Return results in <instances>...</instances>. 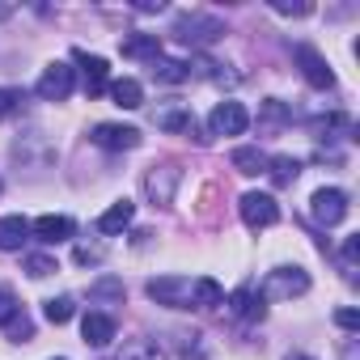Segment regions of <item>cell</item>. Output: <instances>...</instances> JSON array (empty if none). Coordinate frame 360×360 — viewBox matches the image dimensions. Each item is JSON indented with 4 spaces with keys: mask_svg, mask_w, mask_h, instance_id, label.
Returning <instances> with one entry per match:
<instances>
[{
    "mask_svg": "<svg viewBox=\"0 0 360 360\" xmlns=\"http://www.w3.org/2000/svg\"><path fill=\"white\" fill-rule=\"evenodd\" d=\"M119 360H165V352H161L157 343H148V339H131V343L119 352Z\"/></svg>",
    "mask_w": 360,
    "mask_h": 360,
    "instance_id": "d4e9b609",
    "label": "cell"
},
{
    "mask_svg": "<svg viewBox=\"0 0 360 360\" xmlns=\"http://www.w3.org/2000/svg\"><path fill=\"white\" fill-rule=\"evenodd\" d=\"M89 292H94V297H123V284H119V280H98Z\"/></svg>",
    "mask_w": 360,
    "mask_h": 360,
    "instance_id": "4dcf8cb0",
    "label": "cell"
},
{
    "mask_svg": "<svg viewBox=\"0 0 360 360\" xmlns=\"http://www.w3.org/2000/svg\"><path fill=\"white\" fill-rule=\"evenodd\" d=\"M238 208H242V221H246L250 229H271V225L280 221V204H276V195H267V191H246V195L238 200Z\"/></svg>",
    "mask_w": 360,
    "mask_h": 360,
    "instance_id": "277c9868",
    "label": "cell"
},
{
    "mask_svg": "<svg viewBox=\"0 0 360 360\" xmlns=\"http://www.w3.org/2000/svg\"><path fill=\"white\" fill-rule=\"evenodd\" d=\"M267 174H271L276 187H292L297 174H301V161H297V157H271V161H267Z\"/></svg>",
    "mask_w": 360,
    "mask_h": 360,
    "instance_id": "44dd1931",
    "label": "cell"
},
{
    "mask_svg": "<svg viewBox=\"0 0 360 360\" xmlns=\"http://www.w3.org/2000/svg\"><path fill=\"white\" fill-rule=\"evenodd\" d=\"M72 94V68L68 64H47L39 77V98L43 102H64Z\"/></svg>",
    "mask_w": 360,
    "mask_h": 360,
    "instance_id": "52a82bcc",
    "label": "cell"
},
{
    "mask_svg": "<svg viewBox=\"0 0 360 360\" xmlns=\"http://www.w3.org/2000/svg\"><path fill=\"white\" fill-rule=\"evenodd\" d=\"M309 217L322 225V229H335L343 217H347V195L339 187H322L309 195Z\"/></svg>",
    "mask_w": 360,
    "mask_h": 360,
    "instance_id": "3957f363",
    "label": "cell"
},
{
    "mask_svg": "<svg viewBox=\"0 0 360 360\" xmlns=\"http://www.w3.org/2000/svg\"><path fill=\"white\" fill-rule=\"evenodd\" d=\"M191 284L195 280H187V276H157V280H148V297L165 309H191Z\"/></svg>",
    "mask_w": 360,
    "mask_h": 360,
    "instance_id": "7a4b0ae2",
    "label": "cell"
},
{
    "mask_svg": "<svg viewBox=\"0 0 360 360\" xmlns=\"http://www.w3.org/2000/svg\"><path fill=\"white\" fill-rule=\"evenodd\" d=\"M191 305H200V309H217V305H225V288H221L212 276H200V280L191 284Z\"/></svg>",
    "mask_w": 360,
    "mask_h": 360,
    "instance_id": "e0dca14e",
    "label": "cell"
},
{
    "mask_svg": "<svg viewBox=\"0 0 360 360\" xmlns=\"http://www.w3.org/2000/svg\"><path fill=\"white\" fill-rule=\"evenodd\" d=\"M356 259H360V238H347V242H343V263L356 267Z\"/></svg>",
    "mask_w": 360,
    "mask_h": 360,
    "instance_id": "e575fe53",
    "label": "cell"
},
{
    "mask_svg": "<svg viewBox=\"0 0 360 360\" xmlns=\"http://www.w3.org/2000/svg\"><path fill=\"white\" fill-rule=\"evenodd\" d=\"M292 56H297V64H301V77H305L314 89H330V85H335V72H330V64H326V60H322L314 47H305V43H301Z\"/></svg>",
    "mask_w": 360,
    "mask_h": 360,
    "instance_id": "8992f818",
    "label": "cell"
},
{
    "mask_svg": "<svg viewBox=\"0 0 360 360\" xmlns=\"http://www.w3.org/2000/svg\"><path fill=\"white\" fill-rule=\"evenodd\" d=\"M259 119H263V127H271V131H276V127L292 123V110H288V106H284L280 98H267V102L259 106Z\"/></svg>",
    "mask_w": 360,
    "mask_h": 360,
    "instance_id": "603a6c76",
    "label": "cell"
},
{
    "mask_svg": "<svg viewBox=\"0 0 360 360\" xmlns=\"http://www.w3.org/2000/svg\"><path fill=\"white\" fill-rule=\"evenodd\" d=\"M26 271H30L34 280H43V276H51V271H60V267H56L51 255H30V259H26Z\"/></svg>",
    "mask_w": 360,
    "mask_h": 360,
    "instance_id": "83f0119b",
    "label": "cell"
},
{
    "mask_svg": "<svg viewBox=\"0 0 360 360\" xmlns=\"http://www.w3.org/2000/svg\"><path fill=\"white\" fill-rule=\"evenodd\" d=\"M30 233H34L39 242H47V246H60V242H68V238L77 233V225H72L68 217H39V221L30 225Z\"/></svg>",
    "mask_w": 360,
    "mask_h": 360,
    "instance_id": "8fae6325",
    "label": "cell"
},
{
    "mask_svg": "<svg viewBox=\"0 0 360 360\" xmlns=\"http://www.w3.org/2000/svg\"><path fill=\"white\" fill-rule=\"evenodd\" d=\"M284 360H314V356H305V352H288Z\"/></svg>",
    "mask_w": 360,
    "mask_h": 360,
    "instance_id": "8d00e7d4",
    "label": "cell"
},
{
    "mask_svg": "<svg viewBox=\"0 0 360 360\" xmlns=\"http://www.w3.org/2000/svg\"><path fill=\"white\" fill-rule=\"evenodd\" d=\"M174 187H178V169H153L148 178H144V191H148V200H157V204H169L174 200Z\"/></svg>",
    "mask_w": 360,
    "mask_h": 360,
    "instance_id": "5bb4252c",
    "label": "cell"
},
{
    "mask_svg": "<svg viewBox=\"0 0 360 360\" xmlns=\"http://www.w3.org/2000/svg\"><path fill=\"white\" fill-rule=\"evenodd\" d=\"M136 9H140V13H161V0H140Z\"/></svg>",
    "mask_w": 360,
    "mask_h": 360,
    "instance_id": "d590c367",
    "label": "cell"
},
{
    "mask_svg": "<svg viewBox=\"0 0 360 360\" xmlns=\"http://www.w3.org/2000/svg\"><path fill=\"white\" fill-rule=\"evenodd\" d=\"M22 314V305H18V297L5 288V284H0V326H5V322H13Z\"/></svg>",
    "mask_w": 360,
    "mask_h": 360,
    "instance_id": "f1b7e54d",
    "label": "cell"
},
{
    "mask_svg": "<svg viewBox=\"0 0 360 360\" xmlns=\"http://www.w3.org/2000/svg\"><path fill=\"white\" fill-rule=\"evenodd\" d=\"M335 322H339L343 330H360V314H356V309H339V314H335Z\"/></svg>",
    "mask_w": 360,
    "mask_h": 360,
    "instance_id": "1f68e13d",
    "label": "cell"
},
{
    "mask_svg": "<svg viewBox=\"0 0 360 360\" xmlns=\"http://www.w3.org/2000/svg\"><path fill=\"white\" fill-rule=\"evenodd\" d=\"M5 335H9V339H13V343H26V339H30V335H34V322H30V318H26V309H22V314H18V318H13V322H5Z\"/></svg>",
    "mask_w": 360,
    "mask_h": 360,
    "instance_id": "4316f807",
    "label": "cell"
},
{
    "mask_svg": "<svg viewBox=\"0 0 360 360\" xmlns=\"http://www.w3.org/2000/svg\"><path fill=\"white\" fill-rule=\"evenodd\" d=\"M178 34H183V43H217L225 34V26L217 18H204V13H191L178 22Z\"/></svg>",
    "mask_w": 360,
    "mask_h": 360,
    "instance_id": "9c48e42d",
    "label": "cell"
},
{
    "mask_svg": "<svg viewBox=\"0 0 360 360\" xmlns=\"http://www.w3.org/2000/svg\"><path fill=\"white\" fill-rule=\"evenodd\" d=\"M153 77L157 81H165V85H183L187 77H191V64H183V60H153Z\"/></svg>",
    "mask_w": 360,
    "mask_h": 360,
    "instance_id": "ffe728a7",
    "label": "cell"
},
{
    "mask_svg": "<svg viewBox=\"0 0 360 360\" xmlns=\"http://www.w3.org/2000/svg\"><path fill=\"white\" fill-rule=\"evenodd\" d=\"M330 127H347L343 115H326V119H314V131H330Z\"/></svg>",
    "mask_w": 360,
    "mask_h": 360,
    "instance_id": "836d02e7",
    "label": "cell"
},
{
    "mask_svg": "<svg viewBox=\"0 0 360 360\" xmlns=\"http://www.w3.org/2000/svg\"><path fill=\"white\" fill-rule=\"evenodd\" d=\"M131 217H136V204L119 200V204H110V208L98 217V229H102V233H123V229L131 225Z\"/></svg>",
    "mask_w": 360,
    "mask_h": 360,
    "instance_id": "2e32d148",
    "label": "cell"
},
{
    "mask_svg": "<svg viewBox=\"0 0 360 360\" xmlns=\"http://www.w3.org/2000/svg\"><path fill=\"white\" fill-rule=\"evenodd\" d=\"M110 98H115V106H123V110L144 106V89H140V81H131V77L115 81V85H110Z\"/></svg>",
    "mask_w": 360,
    "mask_h": 360,
    "instance_id": "d6986e66",
    "label": "cell"
},
{
    "mask_svg": "<svg viewBox=\"0 0 360 360\" xmlns=\"http://www.w3.org/2000/svg\"><path fill=\"white\" fill-rule=\"evenodd\" d=\"M305 292H309V276L301 267H276V271H267V280L259 288L263 301H292V297H305Z\"/></svg>",
    "mask_w": 360,
    "mask_h": 360,
    "instance_id": "6da1fadb",
    "label": "cell"
},
{
    "mask_svg": "<svg viewBox=\"0 0 360 360\" xmlns=\"http://www.w3.org/2000/svg\"><path fill=\"white\" fill-rule=\"evenodd\" d=\"M43 314H47V322H56V326H64V322H68V318L77 314V301H72L68 292H64V297H51Z\"/></svg>",
    "mask_w": 360,
    "mask_h": 360,
    "instance_id": "484cf974",
    "label": "cell"
},
{
    "mask_svg": "<svg viewBox=\"0 0 360 360\" xmlns=\"http://www.w3.org/2000/svg\"><path fill=\"white\" fill-rule=\"evenodd\" d=\"M81 335H85L89 347H106L115 339V318L110 314H85L81 318Z\"/></svg>",
    "mask_w": 360,
    "mask_h": 360,
    "instance_id": "4fadbf2b",
    "label": "cell"
},
{
    "mask_svg": "<svg viewBox=\"0 0 360 360\" xmlns=\"http://www.w3.org/2000/svg\"><path fill=\"white\" fill-rule=\"evenodd\" d=\"M89 140H94L98 148H115V153H123V148H136V144H140V131L127 127V123H98V127L89 131Z\"/></svg>",
    "mask_w": 360,
    "mask_h": 360,
    "instance_id": "ba28073f",
    "label": "cell"
},
{
    "mask_svg": "<svg viewBox=\"0 0 360 360\" xmlns=\"http://www.w3.org/2000/svg\"><path fill=\"white\" fill-rule=\"evenodd\" d=\"M77 64L85 68V94H89V98H98V94H106V89H110V64H106L102 56L77 51Z\"/></svg>",
    "mask_w": 360,
    "mask_h": 360,
    "instance_id": "30bf717a",
    "label": "cell"
},
{
    "mask_svg": "<svg viewBox=\"0 0 360 360\" xmlns=\"http://www.w3.org/2000/svg\"><path fill=\"white\" fill-rule=\"evenodd\" d=\"M26 238H30L26 217H0V250H22Z\"/></svg>",
    "mask_w": 360,
    "mask_h": 360,
    "instance_id": "9a60e30c",
    "label": "cell"
},
{
    "mask_svg": "<svg viewBox=\"0 0 360 360\" xmlns=\"http://www.w3.org/2000/svg\"><path fill=\"white\" fill-rule=\"evenodd\" d=\"M208 127H212V136H242L250 127V110L242 102H221L208 115Z\"/></svg>",
    "mask_w": 360,
    "mask_h": 360,
    "instance_id": "5b68a950",
    "label": "cell"
},
{
    "mask_svg": "<svg viewBox=\"0 0 360 360\" xmlns=\"http://www.w3.org/2000/svg\"><path fill=\"white\" fill-rule=\"evenodd\" d=\"M123 56L127 60H157L161 56V39L157 34H131V39H123Z\"/></svg>",
    "mask_w": 360,
    "mask_h": 360,
    "instance_id": "ac0fdd59",
    "label": "cell"
},
{
    "mask_svg": "<svg viewBox=\"0 0 360 360\" xmlns=\"http://www.w3.org/2000/svg\"><path fill=\"white\" fill-rule=\"evenodd\" d=\"M5 18H13V5H0V22H5Z\"/></svg>",
    "mask_w": 360,
    "mask_h": 360,
    "instance_id": "74e56055",
    "label": "cell"
},
{
    "mask_svg": "<svg viewBox=\"0 0 360 360\" xmlns=\"http://www.w3.org/2000/svg\"><path fill=\"white\" fill-rule=\"evenodd\" d=\"M229 314L242 318V322H263L267 305H263V297H259L255 288H238V292L229 297Z\"/></svg>",
    "mask_w": 360,
    "mask_h": 360,
    "instance_id": "7c38bea8",
    "label": "cell"
},
{
    "mask_svg": "<svg viewBox=\"0 0 360 360\" xmlns=\"http://www.w3.org/2000/svg\"><path fill=\"white\" fill-rule=\"evenodd\" d=\"M229 161H233V169H238V174H263V169H267V157H263L259 148H250V144L233 148V157H229Z\"/></svg>",
    "mask_w": 360,
    "mask_h": 360,
    "instance_id": "7402d4cb",
    "label": "cell"
},
{
    "mask_svg": "<svg viewBox=\"0 0 360 360\" xmlns=\"http://www.w3.org/2000/svg\"><path fill=\"white\" fill-rule=\"evenodd\" d=\"M271 9H276V13H284V18H305V13H309V5H284V0H276Z\"/></svg>",
    "mask_w": 360,
    "mask_h": 360,
    "instance_id": "d6a6232c",
    "label": "cell"
},
{
    "mask_svg": "<svg viewBox=\"0 0 360 360\" xmlns=\"http://www.w3.org/2000/svg\"><path fill=\"white\" fill-rule=\"evenodd\" d=\"M18 106H22V89H9V85H0V119H9Z\"/></svg>",
    "mask_w": 360,
    "mask_h": 360,
    "instance_id": "f546056e",
    "label": "cell"
},
{
    "mask_svg": "<svg viewBox=\"0 0 360 360\" xmlns=\"http://www.w3.org/2000/svg\"><path fill=\"white\" fill-rule=\"evenodd\" d=\"M157 127H165V131H191L195 136V115L191 110H161Z\"/></svg>",
    "mask_w": 360,
    "mask_h": 360,
    "instance_id": "cb8c5ba5",
    "label": "cell"
}]
</instances>
